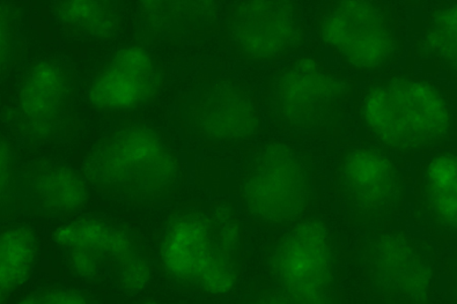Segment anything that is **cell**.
<instances>
[{"instance_id":"obj_12","label":"cell","mask_w":457,"mask_h":304,"mask_svg":"<svg viewBox=\"0 0 457 304\" xmlns=\"http://www.w3.org/2000/svg\"><path fill=\"white\" fill-rule=\"evenodd\" d=\"M364 276L372 292L388 302L428 300L433 267L407 234L386 231L365 242L360 254Z\"/></svg>"},{"instance_id":"obj_1","label":"cell","mask_w":457,"mask_h":304,"mask_svg":"<svg viewBox=\"0 0 457 304\" xmlns=\"http://www.w3.org/2000/svg\"><path fill=\"white\" fill-rule=\"evenodd\" d=\"M245 234L231 202L189 204L161 225L154 265L169 285L189 294L220 298L238 287Z\"/></svg>"},{"instance_id":"obj_24","label":"cell","mask_w":457,"mask_h":304,"mask_svg":"<svg viewBox=\"0 0 457 304\" xmlns=\"http://www.w3.org/2000/svg\"><path fill=\"white\" fill-rule=\"evenodd\" d=\"M454 287H455V292H457V257L455 259V263H454Z\"/></svg>"},{"instance_id":"obj_7","label":"cell","mask_w":457,"mask_h":304,"mask_svg":"<svg viewBox=\"0 0 457 304\" xmlns=\"http://www.w3.org/2000/svg\"><path fill=\"white\" fill-rule=\"evenodd\" d=\"M352 86L319 59L304 56L271 77L267 108L272 120L293 132L315 133L333 127L343 116Z\"/></svg>"},{"instance_id":"obj_11","label":"cell","mask_w":457,"mask_h":304,"mask_svg":"<svg viewBox=\"0 0 457 304\" xmlns=\"http://www.w3.org/2000/svg\"><path fill=\"white\" fill-rule=\"evenodd\" d=\"M228 41L239 56L253 63H271L303 46L305 28L299 11L287 0L235 3L225 19Z\"/></svg>"},{"instance_id":"obj_15","label":"cell","mask_w":457,"mask_h":304,"mask_svg":"<svg viewBox=\"0 0 457 304\" xmlns=\"http://www.w3.org/2000/svg\"><path fill=\"white\" fill-rule=\"evenodd\" d=\"M90 187L82 172L63 161L42 158L20 168L19 200L37 217H73L87 206Z\"/></svg>"},{"instance_id":"obj_2","label":"cell","mask_w":457,"mask_h":304,"mask_svg":"<svg viewBox=\"0 0 457 304\" xmlns=\"http://www.w3.org/2000/svg\"><path fill=\"white\" fill-rule=\"evenodd\" d=\"M82 173L102 195L137 207L164 204L184 180L170 138L145 122L125 123L101 136L87 152Z\"/></svg>"},{"instance_id":"obj_23","label":"cell","mask_w":457,"mask_h":304,"mask_svg":"<svg viewBox=\"0 0 457 304\" xmlns=\"http://www.w3.org/2000/svg\"><path fill=\"white\" fill-rule=\"evenodd\" d=\"M100 301L90 292L63 285H48L29 292L20 304H92Z\"/></svg>"},{"instance_id":"obj_22","label":"cell","mask_w":457,"mask_h":304,"mask_svg":"<svg viewBox=\"0 0 457 304\" xmlns=\"http://www.w3.org/2000/svg\"><path fill=\"white\" fill-rule=\"evenodd\" d=\"M2 218L16 211L19 200L20 168L16 148L12 141L2 136Z\"/></svg>"},{"instance_id":"obj_13","label":"cell","mask_w":457,"mask_h":304,"mask_svg":"<svg viewBox=\"0 0 457 304\" xmlns=\"http://www.w3.org/2000/svg\"><path fill=\"white\" fill-rule=\"evenodd\" d=\"M165 86V69L152 50L134 44L117 49L88 83L87 100L103 114H123L142 109Z\"/></svg>"},{"instance_id":"obj_18","label":"cell","mask_w":457,"mask_h":304,"mask_svg":"<svg viewBox=\"0 0 457 304\" xmlns=\"http://www.w3.org/2000/svg\"><path fill=\"white\" fill-rule=\"evenodd\" d=\"M53 16L66 35L87 42L112 41L123 26L120 7L112 0H62Z\"/></svg>"},{"instance_id":"obj_8","label":"cell","mask_w":457,"mask_h":304,"mask_svg":"<svg viewBox=\"0 0 457 304\" xmlns=\"http://www.w3.org/2000/svg\"><path fill=\"white\" fill-rule=\"evenodd\" d=\"M78 78L59 57H44L21 74L5 119L29 144H47L66 136L76 119Z\"/></svg>"},{"instance_id":"obj_14","label":"cell","mask_w":457,"mask_h":304,"mask_svg":"<svg viewBox=\"0 0 457 304\" xmlns=\"http://www.w3.org/2000/svg\"><path fill=\"white\" fill-rule=\"evenodd\" d=\"M184 118L190 132L212 144H241L262 128V116L252 94L237 81L219 79L201 87Z\"/></svg>"},{"instance_id":"obj_17","label":"cell","mask_w":457,"mask_h":304,"mask_svg":"<svg viewBox=\"0 0 457 304\" xmlns=\"http://www.w3.org/2000/svg\"><path fill=\"white\" fill-rule=\"evenodd\" d=\"M418 207L435 232L457 236V152H440L427 162Z\"/></svg>"},{"instance_id":"obj_3","label":"cell","mask_w":457,"mask_h":304,"mask_svg":"<svg viewBox=\"0 0 457 304\" xmlns=\"http://www.w3.org/2000/svg\"><path fill=\"white\" fill-rule=\"evenodd\" d=\"M54 242L72 276L122 294L150 285L154 254L141 233L112 218L87 214L56 228Z\"/></svg>"},{"instance_id":"obj_6","label":"cell","mask_w":457,"mask_h":304,"mask_svg":"<svg viewBox=\"0 0 457 304\" xmlns=\"http://www.w3.org/2000/svg\"><path fill=\"white\" fill-rule=\"evenodd\" d=\"M337 266L335 236L316 217L290 226L267 257L270 279L285 302H336Z\"/></svg>"},{"instance_id":"obj_9","label":"cell","mask_w":457,"mask_h":304,"mask_svg":"<svg viewBox=\"0 0 457 304\" xmlns=\"http://www.w3.org/2000/svg\"><path fill=\"white\" fill-rule=\"evenodd\" d=\"M321 42L353 70H387L402 53V37L392 12L373 0H341L320 16Z\"/></svg>"},{"instance_id":"obj_21","label":"cell","mask_w":457,"mask_h":304,"mask_svg":"<svg viewBox=\"0 0 457 304\" xmlns=\"http://www.w3.org/2000/svg\"><path fill=\"white\" fill-rule=\"evenodd\" d=\"M21 12L18 5L10 2L0 4V34H2V51H0V70L2 78L16 64L21 52Z\"/></svg>"},{"instance_id":"obj_5","label":"cell","mask_w":457,"mask_h":304,"mask_svg":"<svg viewBox=\"0 0 457 304\" xmlns=\"http://www.w3.org/2000/svg\"><path fill=\"white\" fill-rule=\"evenodd\" d=\"M311 160L298 147L274 141L258 148L241 181L247 217L265 227H290L303 219L314 201Z\"/></svg>"},{"instance_id":"obj_20","label":"cell","mask_w":457,"mask_h":304,"mask_svg":"<svg viewBox=\"0 0 457 304\" xmlns=\"http://www.w3.org/2000/svg\"><path fill=\"white\" fill-rule=\"evenodd\" d=\"M419 54L457 76V3L435 10L418 42Z\"/></svg>"},{"instance_id":"obj_19","label":"cell","mask_w":457,"mask_h":304,"mask_svg":"<svg viewBox=\"0 0 457 304\" xmlns=\"http://www.w3.org/2000/svg\"><path fill=\"white\" fill-rule=\"evenodd\" d=\"M0 258V303H5L31 278L38 261L39 242L34 229L20 222L4 225Z\"/></svg>"},{"instance_id":"obj_16","label":"cell","mask_w":457,"mask_h":304,"mask_svg":"<svg viewBox=\"0 0 457 304\" xmlns=\"http://www.w3.org/2000/svg\"><path fill=\"white\" fill-rule=\"evenodd\" d=\"M220 12L218 2H141L136 31L145 43L179 40L216 24Z\"/></svg>"},{"instance_id":"obj_4","label":"cell","mask_w":457,"mask_h":304,"mask_svg":"<svg viewBox=\"0 0 457 304\" xmlns=\"http://www.w3.org/2000/svg\"><path fill=\"white\" fill-rule=\"evenodd\" d=\"M368 132L386 150L414 153L430 151L451 136L448 100L430 81L408 74L372 85L360 103Z\"/></svg>"},{"instance_id":"obj_10","label":"cell","mask_w":457,"mask_h":304,"mask_svg":"<svg viewBox=\"0 0 457 304\" xmlns=\"http://www.w3.org/2000/svg\"><path fill=\"white\" fill-rule=\"evenodd\" d=\"M335 179L345 209L362 224H381L403 205L401 168L379 146L361 144L345 151L337 161Z\"/></svg>"}]
</instances>
